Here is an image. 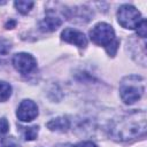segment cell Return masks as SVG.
<instances>
[{"instance_id":"cell-1","label":"cell","mask_w":147,"mask_h":147,"mask_svg":"<svg viewBox=\"0 0 147 147\" xmlns=\"http://www.w3.org/2000/svg\"><path fill=\"white\" fill-rule=\"evenodd\" d=\"M146 132V114L145 111L132 113L114 123L110 129L113 139L118 141H129L136 139Z\"/></svg>"},{"instance_id":"cell-2","label":"cell","mask_w":147,"mask_h":147,"mask_svg":"<svg viewBox=\"0 0 147 147\" xmlns=\"http://www.w3.org/2000/svg\"><path fill=\"white\" fill-rule=\"evenodd\" d=\"M90 38L94 44L105 47H107L116 39L113 26L105 22H100L94 25V28H92L90 31Z\"/></svg>"},{"instance_id":"cell-3","label":"cell","mask_w":147,"mask_h":147,"mask_svg":"<svg viewBox=\"0 0 147 147\" xmlns=\"http://www.w3.org/2000/svg\"><path fill=\"white\" fill-rule=\"evenodd\" d=\"M140 11L131 5H122L117 11V21L125 29H137L141 21Z\"/></svg>"},{"instance_id":"cell-4","label":"cell","mask_w":147,"mask_h":147,"mask_svg":"<svg viewBox=\"0 0 147 147\" xmlns=\"http://www.w3.org/2000/svg\"><path fill=\"white\" fill-rule=\"evenodd\" d=\"M126 79H129V82L127 83L125 80L122 82L119 87V93H121L122 100L126 105H132L141 98L145 88L142 85L138 84V82H133L132 77H129Z\"/></svg>"},{"instance_id":"cell-5","label":"cell","mask_w":147,"mask_h":147,"mask_svg":"<svg viewBox=\"0 0 147 147\" xmlns=\"http://www.w3.org/2000/svg\"><path fill=\"white\" fill-rule=\"evenodd\" d=\"M13 65L20 74L26 75L37 68V61L31 54L17 53L13 56Z\"/></svg>"},{"instance_id":"cell-6","label":"cell","mask_w":147,"mask_h":147,"mask_svg":"<svg viewBox=\"0 0 147 147\" xmlns=\"http://www.w3.org/2000/svg\"><path fill=\"white\" fill-rule=\"evenodd\" d=\"M16 116L22 122H31L38 116V107L31 100H23L17 108Z\"/></svg>"},{"instance_id":"cell-7","label":"cell","mask_w":147,"mask_h":147,"mask_svg":"<svg viewBox=\"0 0 147 147\" xmlns=\"http://www.w3.org/2000/svg\"><path fill=\"white\" fill-rule=\"evenodd\" d=\"M61 37L64 41L69 42V44H74L78 47H85L87 45V39L85 37V34L78 30L71 29V28H67L62 31Z\"/></svg>"},{"instance_id":"cell-8","label":"cell","mask_w":147,"mask_h":147,"mask_svg":"<svg viewBox=\"0 0 147 147\" xmlns=\"http://www.w3.org/2000/svg\"><path fill=\"white\" fill-rule=\"evenodd\" d=\"M62 25V20L55 15H52L48 13V15L39 23V28L44 32H52L55 31L57 28Z\"/></svg>"},{"instance_id":"cell-9","label":"cell","mask_w":147,"mask_h":147,"mask_svg":"<svg viewBox=\"0 0 147 147\" xmlns=\"http://www.w3.org/2000/svg\"><path fill=\"white\" fill-rule=\"evenodd\" d=\"M47 127L52 131H60L65 132L70 127V123L65 117H57L47 123Z\"/></svg>"},{"instance_id":"cell-10","label":"cell","mask_w":147,"mask_h":147,"mask_svg":"<svg viewBox=\"0 0 147 147\" xmlns=\"http://www.w3.org/2000/svg\"><path fill=\"white\" fill-rule=\"evenodd\" d=\"M10 94H11V86L6 82L0 80V102L8 100Z\"/></svg>"},{"instance_id":"cell-11","label":"cell","mask_w":147,"mask_h":147,"mask_svg":"<svg viewBox=\"0 0 147 147\" xmlns=\"http://www.w3.org/2000/svg\"><path fill=\"white\" fill-rule=\"evenodd\" d=\"M34 2L33 1H15L14 6L15 8L21 13V14H28L31 8L33 7Z\"/></svg>"},{"instance_id":"cell-12","label":"cell","mask_w":147,"mask_h":147,"mask_svg":"<svg viewBox=\"0 0 147 147\" xmlns=\"http://www.w3.org/2000/svg\"><path fill=\"white\" fill-rule=\"evenodd\" d=\"M21 129L25 140H34L38 136V126H29V127H21Z\"/></svg>"},{"instance_id":"cell-13","label":"cell","mask_w":147,"mask_h":147,"mask_svg":"<svg viewBox=\"0 0 147 147\" xmlns=\"http://www.w3.org/2000/svg\"><path fill=\"white\" fill-rule=\"evenodd\" d=\"M137 34L141 38H146V34H147V28H146V20H141L140 23L138 24L137 26Z\"/></svg>"},{"instance_id":"cell-14","label":"cell","mask_w":147,"mask_h":147,"mask_svg":"<svg viewBox=\"0 0 147 147\" xmlns=\"http://www.w3.org/2000/svg\"><path fill=\"white\" fill-rule=\"evenodd\" d=\"M11 46H10V42L6 39H0V54L5 55L7 53H9Z\"/></svg>"},{"instance_id":"cell-15","label":"cell","mask_w":147,"mask_h":147,"mask_svg":"<svg viewBox=\"0 0 147 147\" xmlns=\"http://www.w3.org/2000/svg\"><path fill=\"white\" fill-rule=\"evenodd\" d=\"M118 45H119V41H118L117 39H115V40H114L111 44H109V45L106 47L107 53H108L109 55L114 56V55L116 54V51H117V48H118Z\"/></svg>"},{"instance_id":"cell-16","label":"cell","mask_w":147,"mask_h":147,"mask_svg":"<svg viewBox=\"0 0 147 147\" xmlns=\"http://www.w3.org/2000/svg\"><path fill=\"white\" fill-rule=\"evenodd\" d=\"M9 129V125H8V122L6 118H1L0 119V134H5Z\"/></svg>"},{"instance_id":"cell-17","label":"cell","mask_w":147,"mask_h":147,"mask_svg":"<svg viewBox=\"0 0 147 147\" xmlns=\"http://www.w3.org/2000/svg\"><path fill=\"white\" fill-rule=\"evenodd\" d=\"M72 147H98V146L92 141H82V142L74 145Z\"/></svg>"},{"instance_id":"cell-18","label":"cell","mask_w":147,"mask_h":147,"mask_svg":"<svg viewBox=\"0 0 147 147\" xmlns=\"http://www.w3.org/2000/svg\"><path fill=\"white\" fill-rule=\"evenodd\" d=\"M6 147H13V146H6ZM14 147H17V146H14Z\"/></svg>"}]
</instances>
